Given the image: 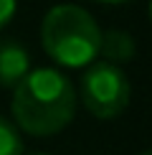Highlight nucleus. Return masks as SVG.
<instances>
[{"label":"nucleus","mask_w":152,"mask_h":155,"mask_svg":"<svg viewBox=\"0 0 152 155\" xmlns=\"http://www.w3.org/2000/svg\"><path fill=\"white\" fill-rule=\"evenodd\" d=\"M76 112V92L59 69H33L13 89V117L28 135L61 132Z\"/></svg>","instance_id":"1"},{"label":"nucleus","mask_w":152,"mask_h":155,"mask_svg":"<svg viewBox=\"0 0 152 155\" xmlns=\"http://www.w3.org/2000/svg\"><path fill=\"white\" fill-rule=\"evenodd\" d=\"M101 31L91 13L79 5L61 3L51 8L41 25V43L46 54L61 66H89L99 56Z\"/></svg>","instance_id":"2"},{"label":"nucleus","mask_w":152,"mask_h":155,"mask_svg":"<svg viewBox=\"0 0 152 155\" xmlns=\"http://www.w3.org/2000/svg\"><path fill=\"white\" fill-rule=\"evenodd\" d=\"M129 81L122 69L109 61L89 64L81 76V99L84 107L99 120H112L127 109L129 104Z\"/></svg>","instance_id":"3"},{"label":"nucleus","mask_w":152,"mask_h":155,"mask_svg":"<svg viewBox=\"0 0 152 155\" xmlns=\"http://www.w3.org/2000/svg\"><path fill=\"white\" fill-rule=\"evenodd\" d=\"M30 71V56L18 41H0V87H18Z\"/></svg>","instance_id":"4"},{"label":"nucleus","mask_w":152,"mask_h":155,"mask_svg":"<svg viewBox=\"0 0 152 155\" xmlns=\"http://www.w3.org/2000/svg\"><path fill=\"white\" fill-rule=\"evenodd\" d=\"M99 54L104 56L109 64H124V61L135 59L137 41L127 33V31L112 28V31H106V33H101V38H99Z\"/></svg>","instance_id":"5"},{"label":"nucleus","mask_w":152,"mask_h":155,"mask_svg":"<svg viewBox=\"0 0 152 155\" xmlns=\"http://www.w3.org/2000/svg\"><path fill=\"white\" fill-rule=\"evenodd\" d=\"M0 155H23V140L15 125L0 114Z\"/></svg>","instance_id":"6"},{"label":"nucleus","mask_w":152,"mask_h":155,"mask_svg":"<svg viewBox=\"0 0 152 155\" xmlns=\"http://www.w3.org/2000/svg\"><path fill=\"white\" fill-rule=\"evenodd\" d=\"M15 3L18 0H0V28H5L13 15H15Z\"/></svg>","instance_id":"7"},{"label":"nucleus","mask_w":152,"mask_h":155,"mask_svg":"<svg viewBox=\"0 0 152 155\" xmlns=\"http://www.w3.org/2000/svg\"><path fill=\"white\" fill-rule=\"evenodd\" d=\"M99 3H124V0H99Z\"/></svg>","instance_id":"8"},{"label":"nucleus","mask_w":152,"mask_h":155,"mask_svg":"<svg viewBox=\"0 0 152 155\" xmlns=\"http://www.w3.org/2000/svg\"><path fill=\"white\" fill-rule=\"evenodd\" d=\"M142 155H150V153H142Z\"/></svg>","instance_id":"9"},{"label":"nucleus","mask_w":152,"mask_h":155,"mask_svg":"<svg viewBox=\"0 0 152 155\" xmlns=\"http://www.w3.org/2000/svg\"><path fill=\"white\" fill-rule=\"evenodd\" d=\"M41 155H43V153H41Z\"/></svg>","instance_id":"10"}]
</instances>
